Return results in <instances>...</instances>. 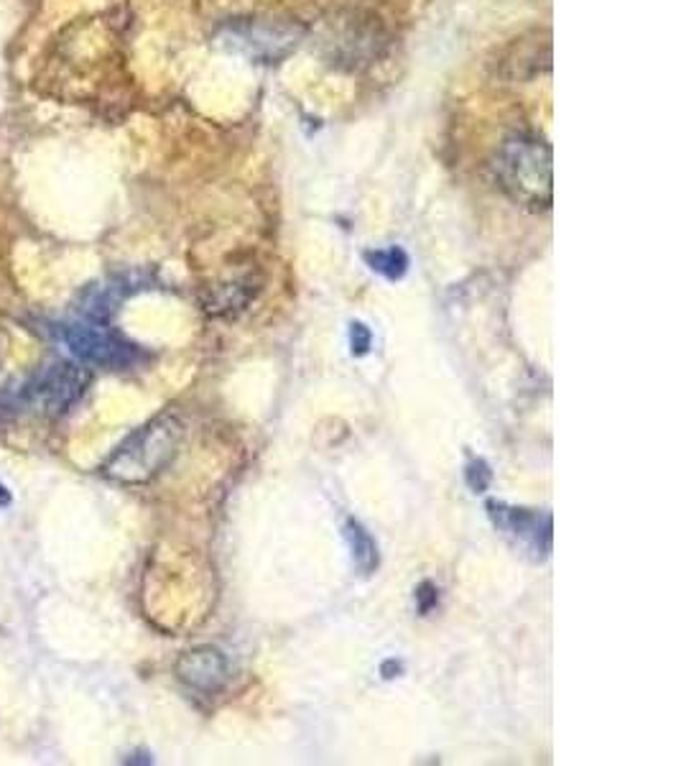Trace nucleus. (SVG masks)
Returning <instances> with one entry per match:
<instances>
[{"instance_id":"nucleus-12","label":"nucleus","mask_w":681,"mask_h":766,"mask_svg":"<svg viewBox=\"0 0 681 766\" xmlns=\"http://www.w3.org/2000/svg\"><path fill=\"white\" fill-rule=\"evenodd\" d=\"M350 345H352V356H366L373 345V333L362 325V322H352L350 325Z\"/></svg>"},{"instance_id":"nucleus-9","label":"nucleus","mask_w":681,"mask_h":766,"mask_svg":"<svg viewBox=\"0 0 681 766\" xmlns=\"http://www.w3.org/2000/svg\"><path fill=\"white\" fill-rule=\"evenodd\" d=\"M366 263L375 271V274L386 276L391 282H398V279L409 271V256H406V250L398 246L368 250Z\"/></svg>"},{"instance_id":"nucleus-3","label":"nucleus","mask_w":681,"mask_h":766,"mask_svg":"<svg viewBox=\"0 0 681 766\" xmlns=\"http://www.w3.org/2000/svg\"><path fill=\"white\" fill-rule=\"evenodd\" d=\"M87 386H90V371L85 363H72V360H62L44 368L41 373L32 375V379L21 383V388L5 392L0 399V409L3 411H34L41 417H62L64 411H70L74 404L83 399Z\"/></svg>"},{"instance_id":"nucleus-5","label":"nucleus","mask_w":681,"mask_h":766,"mask_svg":"<svg viewBox=\"0 0 681 766\" xmlns=\"http://www.w3.org/2000/svg\"><path fill=\"white\" fill-rule=\"evenodd\" d=\"M225 47L250 59L276 62L299 44V28L284 24H265V21H240L227 26L222 36Z\"/></svg>"},{"instance_id":"nucleus-8","label":"nucleus","mask_w":681,"mask_h":766,"mask_svg":"<svg viewBox=\"0 0 681 766\" xmlns=\"http://www.w3.org/2000/svg\"><path fill=\"white\" fill-rule=\"evenodd\" d=\"M345 540H347V544H350L355 567H358V570L366 572V574L375 572V567H377V544H375L373 536H370L368 529L362 527L360 521L347 519Z\"/></svg>"},{"instance_id":"nucleus-4","label":"nucleus","mask_w":681,"mask_h":766,"mask_svg":"<svg viewBox=\"0 0 681 766\" xmlns=\"http://www.w3.org/2000/svg\"><path fill=\"white\" fill-rule=\"evenodd\" d=\"M62 341L79 363L108 368V371H125V368H133L144 358L138 345L125 341L121 333H115L106 322L85 320L74 322V325H64Z\"/></svg>"},{"instance_id":"nucleus-10","label":"nucleus","mask_w":681,"mask_h":766,"mask_svg":"<svg viewBox=\"0 0 681 766\" xmlns=\"http://www.w3.org/2000/svg\"><path fill=\"white\" fill-rule=\"evenodd\" d=\"M465 481H468V485L475 493H483L493 481V470L483 458H472L468 466H465Z\"/></svg>"},{"instance_id":"nucleus-2","label":"nucleus","mask_w":681,"mask_h":766,"mask_svg":"<svg viewBox=\"0 0 681 766\" xmlns=\"http://www.w3.org/2000/svg\"><path fill=\"white\" fill-rule=\"evenodd\" d=\"M182 422L174 415H161L140 427L102 466V475L123 485H140L153 481L182 445Z\"/></svg>"},{"instance_id":"nucleus-1","label":"nucleus","mask_w":681,"mask_h":766,"mask_svg":"<svg viewBox=\"0 0 681 766\" xmlns=\"http://www.w3.org/2000/svg\"><path fill=\"white\" fill-rule=\"evenodd\" d=\"M495 176L516 205L525 210H549L554 195L552 146L531 134H516L503 141L495 157Z\"/></svg>"},{"instance_id":"nucleus-11","label":"nucleus","mask_w":681,"mask_h":766,"mask_svg":"<svg viewBox=\"0 0 681 766\" xmlns=\"http://www.w3.org/2000/svg\"><path fill=\"white\" fill-rule=\"evenodd\" d=\"M436 603H439V591H436L434 583H429V580H424V583L417 588V608H419V614L429 616L436 608Z\"/></svg>"},{"instance_id":"nucleus-7","label":"nucleus","mask_w":681,"mask_h":766,"mask_svg":"<svg viewBox=\"0 0 681 766\" xmlns=\"http://www.w3.org/2000/svg\"><path fill=\"white\" fill-rule=\"evenodd\" d=\"M176 677L187 684L189 690L212 695L225 688L227 677H231V665L227 657L214 646H197V650L184 652L176 662Z\"/></svg>"},{"instance_id":"nucleus-13","label":"nucleus","mask_w":681,"mask_h":766,"mask_svg":"<svg viewBox=\"0 0 681 766\" xmlns=\"http://www.w3.org/2000/svg\"><path fill=\"white\" fill-rule=\"evenodd\" d=\"M381 672L386 680H391V677H398L404 672V665L401 662H396V659H388V662H383V667H381Z\"/></svg>"},{"instance_id":"nucleus-6","label":"nucleus","mask_w":681,"mask_h":766,"mask_svg":"<svg viewBox=\"0 0 681 766\" xmlns=\"http://www.w3.org/2000/svg\"><path fill=\"white\" fill-rule=\"evenodd\" d=\"M487 517L498 532L510 536L523 549L534 552L538 557H546L552 552V517L549 514L531 511V508H518L500 504V501H487Z\"/></svg>"}]
</instances>
